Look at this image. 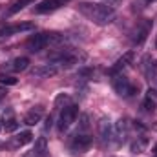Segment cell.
<instances>
[{
    "label": "cell",
    "mask_w": 157,
    "mask_h": 157,
    "mask_svg": "<svg viewBox=\"0 0 157 157\" xmlns=\"http://www.w3.org/2000/svg\"><path fill=\"white\" fill-rule=\"evenodd\" d=\"M152 157H157V146L154 148V155H152Z\"/></svg>",
    "instance_id": "cb8c5ba5"
},
{
    "label": "cell",
    "mask_w": 157,
    "mask_h": 157,
    "mask_svg": "<svg viewBox=\"0 0 157 157\" xmlns=\"http://www.w3.org/2000/svg\"><path fill=\"white\" fill-rule=\"evenodd\" d=\"M78 117V106L77 104H68V106H64L62 108V112H60V115H59V121H57V128H59V133L62 135V133H66L70 128H71V124L77 121Z\"/></svg>",
    "instance_id": "8992f818"
},
{
    "label": "cell",
    "mask_w": 157,
    "mask_h": 157,
    "mask_svg": "<svg viewBox=\"0 0 157 157\" xmlns=\"http://www.w3.org/2000/svg\"><path fill=\"white\" fill-rule=\"evenodd\" d=\"M88 128H90L88 115H82V117H80L78 132L71 137V141H70V148H71V152H75V154H84V152H88V150H90V146H91L93 139H91V135H90Z\"/></svg>",
    "instance_id": "7a4b0ae2"
},
{
    "label": "cell",
    "mask_w": 157,
    "mask_h": 157,
    "mask_svg": "<svg viewBox=\"0 0 157 157\" xmlns=\"http://www.w3.org/2000/svg\"><path fill=\"white\" fill-rule=\"evenodd\" d=\"M82 59H84V55H80L78 51L71 49V48H66V49H57V51H53V53H49V55H48L49 64L57 66L59 70H60V68H71V66L78 64Z\"/></svg>",
    "instance_id": "3957f363"
},
{
    "label": "cell",
    "mask_w": 157,
    "mask_h": 157,
    "mask_svg": "<svg viewBox=\"0 0 157 157\" xmlns=\"http://www.w3.org/2000/svg\"><path fill=\"white\" fill-rule=\"evenodd\" d=\"M71 101H70V97L68 95H64V93H60L57 99H55V108H64V106H68Z\"/></svg>",
    "instance_id": "44dd1931"
},
{
    "label": "cell",
    "mask_w": 157,
    "mask_h": 157,
    "mask_svg": "<svg viewBox=\"0 0 157 157\" xmlns=\"http://www.w3.org/2000/svg\"><path fill=\"white\" fill-rule=\"evenodd\" d=\"M154 93L155 91H148L146 93V97H144V102H143V108L146 110V112H154L155 110V106H157V101H155V97H154Z\"/></svg>",
    "instance_id": "ffe728a7"
},
{
    "label": "cell",
    "mask_w": 157,
    "mask_h": 157,
    "mask_svg": "<svg viewBox=\"0 0 157 157\" xmlns=\"http://www.w3.org/2000/svg\"><path fill=\"white\" fill-rule=\"evenodd\" d=\"M6 93H7V91H6V88H2V86H0V101L6 97Z\"/></svg>",
    "instance_id": "603a6c76"
},
{
    "label": "cell",
    "mask_w": 157,
    "mask_h": 157,
    "mask_svg": "<svg viewBox=\"0 0 157 157\" xmlns=\"http://www.w3.org/2000/svg\"><path fill=\"white\" fill-rule=\"evenodd\" d=\"M0 130H2V122H0Z\"/></svg>",
    "instance_id": "d4e9b609"
},
{
    "label": "cell",
    "mask_w": 157,
    "mask_h": 157,
    "mask_svg": "<svg viewBox=\"0 0 157 157\" xmlns=\"http://www.w3.org/2000/svg\"><path fill=\"white\" fill-rule=\"evenodd\" d=\"M152 28H154V22H152L150 18H143L141 22H137L135 29L132 31V42H133L135 46H141L144 40L148 39Z\"/></svg>",
    "instance_id": "ba28073f"
},
{
    "label": "cell",
    "mask_w": 157,
    "mask_h": 157,
    "mask_svg": "<svg viewBox=\"0 0 157 157\" xmlns=\"http://www.w3.org/2000/svg\"><path fill=\"white\" fill-rule=\"evenodd\" d=\"M42 117H44V108H42V106H35V108H31V110L24 115L22 122L28 124V126H35V124H39L40 121H42Z\"/></svg>",
    "instance_id": "5bb4252c"
},
{
    "label": "cell",
    "mask_w": 157,
    "mask_h": 157,
    "mask_svg": "<svg viewBox=\"0 0 157 157\" xmlns=\"http://www.w3.org/2000/svg\"><path fill=\"white\" fill-rule=\"evenodd\" d=\"M59 40H62V35L53 33V31H42V33L31 35L29 39L26 40V48H28V51H31V53H39L42 49H46L49 44L59 42Z\"/></svg>",
    "instance_id": "277c9868"
},
{
    "label": "cell",
    "mask_w": 157,
    "mask_h": 157,
    "mask_svg": "<svg viewBox=\"0 0 157 157\" xmlns=\"http://www.w3.org/2000/svg\"><path fill=\"white\" fill-rule=\"evenodd\" d=\"M146 146H148V139H146L144 135H139V137H135V139L132 141L130 150H132L133 154H143V152L146 150Z\"/></svg>",
    "instance_id": "e0dca14e"
},
{
    "label": "cell",
    "mask_w": 157,
    "mask_h": 157,
    "mask_svg": "<svg viewBox=\"0 0 157 157\" xmlns=\"http://www.w3.org/2000/svg\"><path fill=\"white\" fill-rule=\"evenodd\" d=\"M33 155L35 157H44L46 155V152H48V141H46V137H39L37 141H35V146H33Z\"/></svg>",
    "instance_id": "d6986e66"
},
{
    "label": "cell",
    "mask_w": 157,
    "mask_h": 157,
    "mask_svg": "<svg viewBox=\"0 0 157 157\" xmlns=\"http://www.w3.org/2000/svg\"><path fill=\"white\" fill-rule=\"evenodd\" d=\"M78 13L97 26H108L115 20V9L108 4L82 2V4H78Z\"/></svg>",
    "instance_id": "6da1fadb"
},
{
    "label": "cell",
    "mask_w": 157,
    "mask_h": 157,
    "mask_svg": "<svg viewBox=\"0 0 157 157\" xmlns=\"http://www.w3.org/2000/svg\"><path fill=\"white\" fill-rule=\"evenodd\" d=\"M35 0H15L9 7H7V11H6V17H11V15H15V13H18V11H22L26 6H31Z\"/></svg>",
    "instance_id": "ac0fdd59"
},
{
    "label": "cell",
    "mask_w": 157,
    "mask_h": 157,
    "mask_svg": "<svg viewBox=\"0 0 157 157\" xmlns=\"http://www.w3.org/2000/svg\"><path fill=\"white\" fill-rule=\"evenodd\" d=\"M112 86H113V90L117 91V95L124 97V99H130V97L137 95V91H139V86L133 84L130 78L124 77L122 73L113 75V78H112Z\"/></svg>",
    "instance_id": "5b68a950"
},
{
    "label": "cell",
    "mask_w": 157,
    "mask_h": 157,
    "mask_svg": "<svg viewBox=\"0 0 157 157\" xmlns=\"http://www.w3.org/2000/svg\"><path fill=\"white\" fill-rule=\"evenodd\" d=\"M68 2H71V0H42V2H39V4L33 7V11H35L37 15L51 13V11L60 9V7H62V6H66Z\"/></svg>",
    "instance_id": "8fae6325"
},
{
    "label": "cell",
    "mask_w": 157,
    "mask_h": 157,
    "mask_svg": "<svg viewBox=\"0 0 157 157\" xmlns=\"http://www.w3.org/2000/svg\"><path fill=\"white\" fill-rule=\"evenodd\" d=\"M155 46H157V42H155Z\"/></svg>",
    "instance_id": "484cf974"
},
{
    "label": "cell",
    "mask_w": 157,
    "mask_h": 157,
    "mask_svg": "<svg viewBox=\"0 0 157 157\" xmlns=\"http://www.w3.org/2000/svg\"><path fill=\"white\" fill-rule=\"evenodd\" d=\"M29 68V59L28 57H15L7 62H4L0 66V71H6V73H20V71H26Z\"/></svg>",
    "instance_id": "9c48e42d"
},
{
    "label": "cell",
    "mask_w": 157,
    "mask_h": 157,
    "mask_svg": "<svg viewBox=\"0 0 157 157\" xmlns=\"http://www.w3.org/2000/svg\"><path fill=\"white\" fill-rule=\"evenodd\" d=\"M2 128H4L6 132H15V130L18 128V122H17L15 115H13V110H6V112H4V122H2Z\"/></svg>",
    "instance_id": "2e32d148"
},
{
    "label": "cell",
    "mask_w": 157,
    "mask_h": 157,
    "mask_svg": "<svg viewBox=\"0 0 157 157\" xmlns=\"http://www.w3.org/2000/svg\"><path fill=\"white\" fill-rule=\"evenodd\" d=\"M31 139H33V133H31L29 130H26V132H20V133H17V135L11 139V146H13V148L26 146L28 143H31Z\"/></svg>",
    "instance_id": "9a60e30c"
},
{
    "label": "cell",
    "mask_w": 157,
    "mask_h": 157,
    "mask_svg": "<svg viewBox=\"0 0 157 157\" xmlns=\"http://www.w3.org/2000/svg\"><path fill=\"white\" fill-rule=\"evenodd\" d=\"M0 84H6V86H15V84H17V78L11 77V75H4V73H0Z\"/></svg>",
    "instance_id": "7402d4cb"
},
{
    "label": "cell",
    "mask_w": 157,
    "mask_h": 157,
    "mask_svg": "<svg viewBox=\"0 0 157 157\" xmlns=\"http://www.w3.org/2000/svg\"><path fill=\"white\" fill-rule=\"evenodd\" d=\"M57 73H59V68L53 66V64H40V66H35L29 71V75L35 78H49L53 75H57Z\"/></svg>",
    "instance_id": "7c38bea8"
},
{
    "label": "cell",
    "mask_w": 157,
    "mask_h": 157,
    "mask_svg": "<svg viewBox=\"0 0 157 157\" xmlns=\"http://www.w3.org/2000/svg\"><path fill=\"white\" fill-rule=\"evenodd\" d=\"M35 28L33 22H17V24H7L4 28H0V39H7V37H13V35H18V33H24V31H31Z\"/></svg>",
    "instance_id": "30bf717a"
},
{
    "label": "cell",
    "mask_w": 157,
    "mask_h": 157,
    "mask_svg": "<svg viewBox=\"0 0 157 157\" xmlns=\"http://www.w3.org/2000/svg\"><path fill=\"white\" fill-rule=\"evenodd\" d=\"M132 60H133V51H126L122 57H119L117 60L113 62V66L108 70V73L113 77V75H117V73H121L124 68H128L130 64H132Z\"/></svg>",
    "instance_id": "4fadbf2b"
},
{
    "label": "cell",
    "mask_w": 157,
    "mask_h": 157,
    "mask_svg": "<svg viewBox=\"0 0 157 157\" xmlns=\"http://www.w3.org/2000/svg\"><path fill=\"white\" fill-rule=\"evenodd\" d=\"M99 128V141L102 146H112L115 144V122H112L110 119L102 117L97 124Z\"/></svg>",
    "instance_id": "52a82bcc"
}]
</instances>
